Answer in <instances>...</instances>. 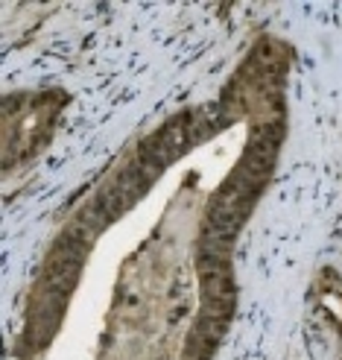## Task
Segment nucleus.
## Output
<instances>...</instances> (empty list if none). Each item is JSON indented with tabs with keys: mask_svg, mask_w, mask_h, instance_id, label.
Here are the masks:
<instances>
[{
	"mask_svg": "<svg viewBox=\"0 0 342 360\" xmlns=\"http://www.w3.org/2000/svg\"><path fill=\"white\" fill-rule=\"evenodd\" d=\"M77 223L82 226V229H88L91 235H97L100 229H105L112 223V217H109V211H105V205L97 200V202H91V205H85L82 211H79V217H77Z\"/></svg>",
	"mask_w": 342,
	"mask_h": 360,
	"instance_id": "obj_1",
	"label": "nucleus"
},
{
	"mask_svg": "<svg viewBox=\"0 0 342 360\" xmlns=\"http://www.w3.org/2000/svg\"><path fill=\"white\" fill-rule=\"evenodd\" d=\"M220 340H211L199 331H190L188 337V349H185V360H211L213 352H217Z\"/></svg>",
	"mask_w": 342,
	"mask_h": 360,
	"instance_id": "obj_2",
	"label": "nucleus"
}]
</instances>
